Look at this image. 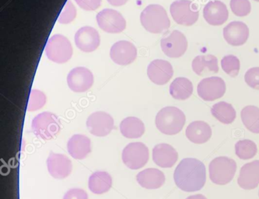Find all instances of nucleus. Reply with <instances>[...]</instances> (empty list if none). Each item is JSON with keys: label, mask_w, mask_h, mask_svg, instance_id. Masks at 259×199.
I'll use <instances>...</instances> for the list:
<instances>
[{"label": "nucleus", "mask_w": 259, "mask_h": 199, "mask_svg": "<svg viewBox=\"0 0 259 199\" xmlns=\"http://www.w3.org/2000/svg\"><path fill=\"white\" fill-rule=\"evenodd\" d=\"M174 180L177 187L182 191H200L206 181L205 164L197 159H183L175 169Z\"/></svg>", "instance_id": "obj_1"}, {"label": "nucleus", "mask_w": 259, "mask_h": 199, "mask_svg": "<svg viewBox=\"0 0 259 199\" xmlns=\"http://www.w3.org/2000/svg\"><path fill=\"white\" fill-rule=\"evenodd\" d=\"M140 21L143 27L152 34H161L170 27L167 11L157 4L147 6L140 15Z\"/></svg>", "instance_id": "obj_2"}, {"label": "nucleus", "mask_w": 259, "mask_h": 199, "mask_svg": "<svg viewBox=\"0 0 259 199\" xmlns=\"http://www.w3.org/2000/svg\"><path fill=\"white\" fill-rule=\"evenodd\" d=\"M186 118L185 114L176 107H166L156 116V126L161 133L173 135L179 133L184 128Z\"/></svg>", "instance_id": "obj_3"}, {"label": "nucleus", "mask_w": 259, "mask_h": 199, "mask_svg": "<svg viewBox=\"0 0 259 199\" xmlns=\"http://www.w3.org/2000/svg\"><path fill=\"white\" fill-rule=\"evenodd\" d=\"M33 133L44 140L56 138L61 130V122L57 115L52 112H42L33 119Z\"/></svg>", "instance_id": "obj_4"}, {"label": "nucleus", "mask_w": 259, "mask_h": 199, "mask_svg": "<svg viewBox=\"0 0 259 199\" xmlns=\"http://www.w3.org/2000/svg\"><path fill=\"white\" fill-rule=\"evenodd\" d=\"M209 171L212 183L217 185H226L234 179L237 171V164L229 157H217L209 164Z\"/></svg>", "instance_id": "obj_5"}, {"label": "nucleus", "mask_w": 259, "mask_h": 199, "mask_svg": "<svg viewBox=\"0 0 259 199\" xmlns=\"http://www.w3.org/2000/svg\"><path fill=\"white\" fill-rule=\"evenodd\" d=\"M45 51L49 60L63 64L72 58L73 50L67 37L62 34H55L49 39Z\"/></svg>", "instance_id": "obj_6"}, {"label": "nucleus", "mask_w": 259, "mask_h": 199, "mask_svg": "<svg viewBox=\"0 0 259 199\" xmlns=\"http://www.w3.org/2000/svg\"><path fill=\"white\" fill-rule=\"evenodd\" d=\"M170 12L174 21L180 25L189 27L199 20V9L190 0H176L170 5Z\"/></svg>", "instance_id": "obj_7"}, {"label": "nucleus", "mask_w": 259, "mask_h": 199, "mask_svg": "<svg viewBox=\"0 0 259 199\" xmlns=\"http://www.w3.org/2000/svg\"><path fill=\"white\" fill-rule=\"evenodd\" d=\"M121 158L128 168L139 170L148 162V147L142 142H131L123 150Z\"/></svg>", "instance_id": "obj_8"}, {"label": "nucleus", "mask_w": 259, "mask_h": 199, "mask_svg": "<svg viewBox=\"0 0 259 199\" xmlns=\"http://www.w3.org/2000/svg\"><path fill=\"white\" fill-rule=\"evenodd\" d=\"M226 83L219 76L205 78L199 82L197 92L205 102H214L222 97L226 93Z\"/></svg>", "instance_id": "obj_9"}, {"label": "nucleus", "mask_w": 259, "mask_h": 199, "mask_svg": "<svg viewBox=\"0 0 259 199\" xmlns=\"http://www.w3.org/2000/svg\"><path fill=\"white\" fill-rule=\"evenodd\" d=\"M97 22L100 28L109 34L122 32L126 27V21L118 11L105 9L97 15Z\"/></svg>", "instance_id": "obj_10"}, {"label": "nucleus", "mask_w": 259, "mask_h": 199, "mask_svg": "<svg viewBox=\"0 0 259 199\" xmlns=\"http://www.w3.org/2000/svg\"><path fill=\"white\" fill-rule=\"evenodd\" d=\"M160 46L166 56L172 59H178L187 51V38L181 31H173L161 39Z\"/></svg>", "instance_id": "obj_11"}, {"label": "nucleus", "mask_w": 259, "mask_h": 199, "mask_svg": "<svg viewBox=\"0 0 259 199\" xmlns=\"http://www.w3.org/2000/svg\"><path fill=\"white\" fill-rule=\"evenodd\" d=\"M87 127L89 132L95 136H106L114 128V119L106 112H95L88 117Z\"/></svg>", "instance_id": "obj_12"}, {"label": "nucleus", "mask_w": 259, "mask_h": 199, "mask_svg": "<svg viewBox=\"0 0 259 199\" xmlns=\"http://www.w3.org/2000/svg\"><path fill=\"white\" fill-rule=\"evenodd\" d=\"M67 83L71 90L76 93L88 91L94 84V76L90 69L76 67L69 72Z\"/></svg>", "instance_id": "obj_13"}, {"label": "nucleus", "mask_w": 259, "mask_h": 199, "mask_svg": "<svg viewBox=\"0 0 259 199\" xmlns=\"http://www.w3.org/2000/svg\"><path fill=\"white\" fill-rule=\"evenodd\" d=\"M110 56L112 61L120 66H128L136 60L137 49L133 43L119 41L111 47Z\"/></svg>", "instance_id": "obj_14"}, {"label": "nucleus", "mask_w": 259, "mask_h": 199, "mask_svg": "<svg viewBox=\"0 0 259 199\" xmlns=\"http://www.w3.org/2000/svg\"><path fill=\"white\" fill-rule=\"evenodd\" d=\"M174 75V69L169 62L156 59L150 63L147 68V76L153 83L166 84L170 81Z\"/></svg>", "instance_id": "obj_15"}, {"label": "nucleus", "mask_w": 259, "mask_h": 199, "mask_svg": "<svg viewBox=\"0 0 259 199\" xmlns=\"http://www.w3.org/2000/svg\"><path fill=\"white\" fill-rule=\"evenodd\" d=\"M76 47L84 53H92L100 45L101 38L99 33L92 27H81L75 34Z\"/></svg>", "instance_id": "obj_16"}, {"label": "nucleus", "mask_w": 259, "mask_h": 199, "mask_svg": "<svg viewBox=\"0 0 259 199\" xmlns=\"http://www.w3.org/2000/svg\"><path fill=\"white\" fill-rule=\"evenodd\" d=\"M48 171L56 179H65L72 172L70 160L63 154L51 153L47 159Z\"/></svg>", "instance_id": "obj_17"}, {"label": "nucleus", "mask_w": 259, "mask_h": 199, "mask_svg": "<svg viewBox=\"0 0 259 199\" xmlns=\"http://www.w3.org/2000/svg\"><path fill=\"white\" fill-rule=\"evenodd\" d=\"M203 17L212 26H221L229 18L227 6L219 0L209 1L203 9Z\"/></svg>", "instance_id": "obj_18"}, {"label": "nucleus", "mask_w": 259, "mask_h": 199, "mask_svg": "<svg viewBox=\"0 0 259 199\" xmlns=\"http://www.w3.org/2000/svg\"><path fill=\"white\" fill-rule=\"evenodd\" d=\"M249 28L241 21H233L224 28V37L232 46H241L247 42Z\"/></svg>", "instance_id": "obj_19"}, {"label": "nucleus", "mask_w": 259, "mask_h": 199, "mask_svg": "<svg viewBox=\"0 0 259 199\" xmlns=\"http://www.w3.org/2000/svg\"><path fill=\"white\" fill-rule=\"evenodd\" d=\"M178 159L177 151L169 144H158L153 148V161L159 167L170 168L176 164Z\"/></svg>", "instance_id": "obj_20"}, {"label": "nucleus", "mask_w": 259, "mask_h": 199, "mask_svg": "<svg viewBox=\"0 0 259 199\" xmlns=\"http://www.w3.org/2000/svg\"><path fill=\"white\" fill-rule=\"evenodd\" d=\"M237 184L245 190H252L258 186L259 161L247 163L241 167Z\"/></svg>", "instance_id": "obj_21"}, {"label": "nucleus", "mask_w": 259, "mask_h": 199, "mask_svg": "<svg viewBox=\"0 0 259 199\" xmlns=\"http://www.w3.org/2000/svg\"><path fill=\"white\" fill-rule=\"evenodd\" d=\"M67 150L72 158L83 160L91 152V139L81 134L72 135L68 141Z\"/></svg>", "instance_id": "obj_22"}, {"label": "nucleus", "mask_w": 259, "mask_h": 199, "mask_svg": "<svg viewBox=\"0 0 259 199\" xmlns=\"http://www.w3.org/2000/svg\"><path fill=\"white\" fill-rule=\"evenodd\" d=\"M185 135L188 139L195 144H203L210 139L212 129L209 124L202 121H195L189 124Z\"/></svg>", "instance_id": "obj_23"}, {"label": "nucleus", "mask_w": 259, "mask_h": 199, "mask_svg": "<svg viewBox=\"0 0 259 199\" xmlns=\"http://www.w3.org/2000/svg\"><path fill=\"white\" fill-rule=\"evenodd\" d=\"M137 182L147 189H158L165 183V175L158 169L148 168L140 171L137 176Z\"/></svg>", "instance_id": "obj_24"}, {"label": "nucleus", "mask_w": 259, "mask_h": 199, "mask_svg": "<svg viewBox=\"0 0 259 199\" xmlns=\"http://www.w3.org/2000/svg\"><path fill=\"white\" fill-rule=\"evenodd\" d=\"M192 69L198 76H204L209 73L219 72L218 59L212 55L196 56L192 61Z\"/></svg>", "instance_id": "obj_25"}, {"label": "nucleus", "mask_w": 259, "mask_h": 199, "mask_svg": "<svg viewBox=\"0 0 259 199\" xmlns=\"http://www.w3.org/2000/svg\"><path fill=\"white\" fill-rule=\"evenodd\" d=\"M112 185V178L108 173L105 171H97L91 174L89 177L88 186L93 193L102 194L108 192Z\"/></svg>", "instance_id": "obj_26"}, {"label": "nucleus", "mask_w": 259, "mask_h": 199, "mask_svg": "<svg viewBox=\"0 0 259 199\" xmlns=\"http://www.w3.org/2000/svg\"><path fill=\"white\" fill-rule=\"evenodd\" d=\"M120 131L125 138H138L144 134L145 125L140 118L128 117L120 124Z\"/></svg>", "instance_id": "obj_27"}, {"label": "nucleus", "mask_w": 259, "mask_h": 199, "mask_svg": "<svg viewBox=\"0 0 259 199\" xmlns=\"http://www.w3.org/2000/svg\"><path fill=\"white\" fill-rule=\"evenodd\" d=\"M193 93V85L187 78L179 77L170 85V94L179 101L189 99Z\"/></svg>", "instance_id": "obj_28"}, {"label": "nucleus", "mask_w": 259, "mask_h": 199, "mask_svg": "<svg viewBox=\"0 0 259 199\" xmlns=\"http://www.w3.org/2000/svg\"><path fill=\"white\" fill-rule=\"evenodd\" d=\"M211 113L214 118L224 125L233 123L237 117V113L232 105L225 102L215 104L211 108Z\"/></svg>", "instance_id": "obj_29"}, {"label": "nucleus", "mask_w": 259, "mask_h": 199, "mask_svg": "<svg viewBox=\"0 0 259 199\" xmlns=\"http://www.w3.org/2000/svg\"><path fill=\"white\" fill-rule=\"evenodd\" d=\"M241 120L247 130L259 134V108L256 106H246L241 113Z\"/></svg>", "instance_id": "obj_30"}, {"label": "nucleus", "mask_w": 259, "mask_h": 199, "mask_svg": "<svg viewBox=\"0 0 259 199\" xmlns=\"http://www.w3.org/2000/svg\"><path fill=\"white\" fill-rule=\"evenodd\" d=\"M257 152V145L249 139L240 140L235 144L236 155L244 161L252 159Z\"/></svg>", "instance_id": "obj_31"}, {"label": "nucleus", "mask_w": 259, "mask_h": 199, "mask_svg": "<svg viewBox=\"0 0 259 199\" xmlns=\"http://www.w3.org/2000/svg\"><path fill=\"white\" fill-rule=\"evenodd\" d=\"M221 67L227 75L234 78L239 73L241 63L237 56L229 55L223 58L221 60Z\"/></svg>", "instance_id": "obj_32"}, {"label": "nucleus", "mask_w": 259, "mask_h": 199, "mask_svg": "<svg viewBox=\"0 0 259 199\" xmlns=\"http://www.w3.org/2000/svg\"><path fill=\"white\" fill-rule=\"evenodd\" d=\"M46 103V96L43 92L32 89L30 91L29 96L28 104H27V111L28 112H35L43 108Z\"/></svg>", "instance_id": "obj_33"}, {"label": "nucleus", "mask_w": 259, "mask_h": 199, "mask_svg": "<svg viewBox=\"0 0 259 199\" xmlns=\"http://www.w3.org/2000/svg\"><path fill=\"white\" fill-rule=\"evenodd\" d=\"M231 11L237 17H246L251 13V6L249 0H231Z\"/></svg>", "instance_id": "obj_34"}, {"label": "nucleus", "mask_w": 259, "mask_h": 199, "mask_svg": "<svg viewBox=\"0 0 259 199\" xmlns=\"http://www.w3.org/2000/svg\"><path fill=\"white\" fill-rule=\"evenodd\" d=\"M76 7L69 0H68L64 7H63V11L59 14L58 22L63 24H69L76 18Z\"/></svg>", "instance_id": "obj_35"}, {"label": "nucleus", "mask_w": 259, "mask_h": 199, "mask_svg": "<svg viewBox=\"0 0 259 199\" xmlns=\"http://www.w3.org/2000/svg\"><path fill=\"white\" fill-rule=\"evenodd\" d=\"M244 80L250 87L259 90V67L248 69L244 75Z\"/></svg>", "instance_id": "obj_36"}, {"label": "nucleus", "mask_w": 259, "mask_h": 199, "mask_svg": "<svg viewBox=\"0 0 259 199\" xmlns=\"http://www.w3.org/2000/svg\"><path fill=\"white\" fill-rule=\"evenodd\" d=\"M82 10L88 11H96L101 6V0H75Z\"/></svg>", "instance_id": "obj_37"}, {"label": "nucleus", "mask_w": 259, "mask_h": 199, "mask_svg": "<svg viewBox=\"0 0 259 199\" xmlns=\"http://www.w3.org/2000/svg\"><path fill=\"white\" fill-rule=\"evenodd\" d=\"M63 199H88V195L82 189L72 188L65 194Z\"/></svg>", "instance_id": "obj_38"}, {"label": "nucleus", "mask_w": 259, "mask_h": 199, "mask_svg": "<svg viewBox=\"0 0 259 199\" xmlns=\"http://www.w3.org/2000/svg\"><path fill=\"white\" fill-rule=\"evenodd\" d=\"M107 1L114 7H121L128 2V0H107Z\"/></svg>", "instance_id": "obj_39"}, {"label": "nucleus", "mask_w": 259, "mask_h": 199, "mask_svg": "<svg viewBox=\"0 0 259 199\" xmlns=\"http://www.w3.org/2000/svg\"><path fill=\"white\" fill-rule=\"evenodd\" d=\"M186 199H207L205 196L202 194H195V195L189 196Z\"/></svg>", "instance_id": "obj_40"}, {"label": "nucleus", "mask_w": 259, "mask_h": 199, "mask_svg": "<svg viewBox=\"0 0 259 199\" xmlns=\"http://www.w3.org/2000/svg\"><path fill=\"white\" fill-rule=\"evenodd\" d=\"M254 1H256V2H259V0H254Z\"/></svg>", "instance_id": "obj_41"}, {"label": "nucleus", "mask_w": 259, "mask_h": 199, "mask_svg": "<svg viewBox=\"0 0 259 199\" xmlns=\"http://www.w3.org/2000/svg\"><path fill=\"white\" fill-rule=\"evenodd\" d=\"M258 195H259V194H258Z\"/></svg>", "instance_id": "obj_42"}]
</instances>
